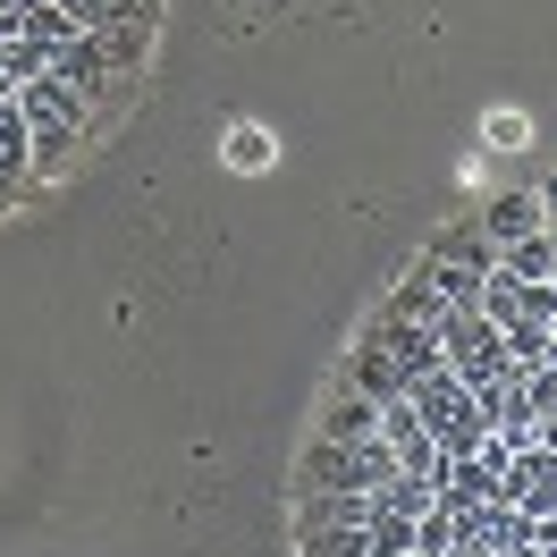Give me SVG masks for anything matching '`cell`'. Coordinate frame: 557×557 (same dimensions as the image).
I'll list each match as a JSON object with an SVG mask.
<instances>
[{
    "label": "cell",
    "mask_w": 557,
    "mask_h": 557,
    "mask_svg": "<svg viewBox=\"0 0 557 557\" xmlns=\"http://www.w3.org/2000/svg\"><path fill=\"white\" fill-rule=\"evenodd\" d=\"M406 406H414V422H422V431H431L448 456H473V448L490 440V414L473 406V388L456 381V372H422V381L406 388Z\"/></svg>",
    "instance_id": "6da1fadb"
},
{
    "label": "cell",
    "mask_w": 557,
    "mask_h": 557,
    "mask_svg": "<svg viewBox=\"0 0 557 557\" xmlns=\"http://www.w3.org/2000/svg\"><path fill=\"white\" fill-rule=\"evenodd\" d=\"M431 338H440V355H448V372L465 388H482L490 372H507V338L482 321V305H448V321H440Z\"/></svg>",
    "instance_id": "7a4b0ae2"
},
{
    "label": "cell",
    "mask_w": 557,
    "mask_h": 557,
    "mask_svg": "<svg viewBox=\"0 0 557 557\" xmlns=\"http://www.w3.org/2000/svg\"><path fill=\"white\" fill-rule=\"evenodd\" d=\"M17 110H26V136H35V161H60V152L76 144V127H85V102H76L69 85H51V76L17 85Z\"/></svg>",
    "instance_id": "3957f363"
},
{
    "label": "cell",
    "mask_w": 557,
    "mask_h": 557,
    "mask_svg": "<svg viewBox=\"0 0 557 557\" xmlns=\"http://www.w3.org/2000/svg\"><path fill=\"white\" fill-rule=\"evenodd\" d=\"M372 347L406 372V381H422V372H448V355H440V338L431 330H414V321H397V313H372V330H363Z\"/></svg>",
    "instance_id": "277c9868"
},
{
    "label": "cell",
    "mask_w": 557,
    "mask_h": 557,
    "mask_svg": "<svg viewBox=\"0 0 557 557\" xmlns=\"http://www.w3.org/2000/svg\"><path fill=\"white\" fill-rule=\"evenodd\" d=\"M473 220H482V237L498 245V253H507V245H523V237H541V228H549V211H541V195H490L482 211H473Z\"/></svg>",
    "instance_id": "5b68a950"
},
{
    "label": "cell",
    "mask_w": 557,
    "mask_h": 557,
    "mask_svg": "<svg viewBox=\"0 0 557 557\" xmlns=\"http://www.w3.org/2000/svg\"><path fill=\"white\" fill-rule=\"evenodd\" d=\"M42 76H51V85H69L76 102H94V94H102V76H110V60H102V35H76V42H60Z\"/></svg>",
    "instance_id": "8992f818"
},
{
    "label": "cell",
    "mask_w": 557,
    "mask_h": 557,
    "mask_svg": "<svg viewBox=\"0 0 557 557\" xmlns=\"http://www.w3.org/2000/svg\"><path fill=\"white\" fill-rule=\"evenodd\" d=\"M347 388H355V397H372V406H397L414 381H406V372H397L372 338H355V347H347Z\"/></svg>",
    "instance_id": "52a82bcc"
},
{
    "label": "cell",
    "mask_w": 557,
    "mask_h": 557,
    "mask_svg": "<svg viewBox=\"0 0 557 557\" xmlns=\"http://www.w3.org/2000/svg\"><path fill=\"white\" fill-rule=\"evenodd\" d=\"M422 262H456V271H498V245L482 237V220H448V228H440V237H431V253H422Z\"/></svg>",
    "instance_id": "ba28073f"
},
{
    "label": "cell",
    "mask_w": 557,
    "mask_h": 557,
    "mask_svg": "<svg viewBox=\"0 0 557 557\" xmlns=\"http://www.w3.org/2000/svg\"><path fill=\"white\" fill-rule=\"evenodd\" d=\"M381 313H397V321H414V330H440V321H448V296H440V287H431V271H406L397 278V287H388V305Z\"/></svg>",
    "instance_id": "9c48e42d"
},
{
    "label": "cell",
    "mask_w": 557,
    "mask_h": 557,
    "mask_svg": "<svg viewBox=\"0 0 557 557\" xmlns=\"http://www.w3.org/2000/svg\"><path fill=\"white\" fill-rule=\"evenodd\" d=\"M26 161H35V136H26V110H17V94H0V195L26 177Z\"/></svg>",
    "instance_id": "30bf717a"
},
{
    "label": "cell",
    "mask_w": 557,
    "mask_h": 557,
    "mask_svg": "<svg viewBox=\"0 0 557 557\" xmlns=\"http://www.w3.org/2000/svg\"><path fill=\"white\" fill-rule=\"evenodd\" d=\"M321 440H381V406H372V397H355V388H338V397H330V414H321Z\"/></svg>",
    "instance_id": "8fae6325"
},
{
    "label": "cell",
    "mask_w": 557,
    "mask_h": 557,
    "mask_svg": "<svg viewBox=\"0 0 557 557\" xmlns=\"http://www.w3.org/2000/svg\"><path fill=\"white\" fill-rule=\"evenodd\" d=\"M456 541H465V516H456L448 498H431L414 516V557H440V549H456Z\"/></svg>",
    "instance_id": "7c38bea8"
},
{
    "label": "cell",
    "mask_w": 557,
    "mask_h": 557,
    "mask_svg": "<svg viewBox=\"0 0 557 557\" xmlns=\"http://www.w3.org/2000/svg\"><path fill=\"white\" fill-rule=\"evenodd\" d=\"M498 271H507V278H523V287H541V278H557L549 228H541V237H523V245H507V253H498Z\"/></svg>",
    "instance_id": "4fadbf2b"
},
{
    "label": "cell",
    "mask_w": 557,
    "mask_h": 557,
    "mask_svg": "<svg viewBox=\"0 0 557 557\" xmlns=\"http://www.w3.org/2000/svg\"><path fill=\"white\" fill-rule=\"evenodd\" d=\"M51 69V51H42L35 35H17V42H0V94H17V85H35V76Z\"/></svg>",
    "instance_id": "5bb4252c"
},
{
    "label": "cell",
    "mask_w": 557,
    "mask_h": 557,
    "mask_svg": "<svg viewBox=\"0 0 557 557\" xmlns=\"http://www.w3.org/2000/svg\"><path fill=\"white\" fill-rule=\"evenodd\" d=\"M363 532H372V557H414V516H397L381 498H372V523H363Z\"/></svg>",
    "instance_id": "9a60e30c"
},
{
    "label": "cell",
    "mask_w": 557,
    "mask_h": 557,
    "mask_svg": "<svg viewBox=\"0 0 557 557\" xmlns=\"http://www.w3.org/2000/svg\"><path fill=\"white\" fill-rule=\"evenodd\" d=\"M482 321H490V330H516V321H523V278H507V271L482 278Z\"/></svg>",
    "instance_id": "2e32d148"
},
{
    "label": "cell",
    "mask_w": 557,
    "mask_h": 557,
    "mask_svg": "<svg viewBox=\"0 0 557 557\" xmlns=\"http://www.w3.org/2000/svg\"><path fill=\"white\" fill-rule=\"evenodd\" d=\"M94 35H102V60H110V76H127L144 60V51H152V26H94Z\"/></svg>",
    "instance_id": "e0dca14e"
},
{
    "label": "cell",
    "mask_w": 557,
    "mask_h": 557,
    "mask_svg": "<svg viewBox=\"0 0 557 557\" xmlns=\"http://www.w3.org/2000/svg\"><path fill=\"white\" fill-rule=\"evenodd\" d=\"M372 498H381V507H397V516H422V507L440 498V482H414V473H397V482H381Z\"/></svg>",
    "instance_id": "ac0fdd59"
},
{
    "label": "cell",
    "mask_w": 557,
    "mask_h": 557,
    "mask_svg": "<svg viewBox=\"0 0 557 557\" xmlns=\"http://www.w3.org/2000/svg\"><path fill=\"white\" fill-rule=\"evenodd\" d=\"M422 271H431V287L448 305H482V271H456V262H422Z\"/></svg>",
    "instance_id": "d6986e66"
},
{
    "label": "cell",
    "mask_w": 557,
    "mask_h": 557,
    "mask_svg": "<svg viewBox=\"0 0 557 557\" xmlns=\"http://www.w3.org/2000/svg\"><path fill=\"white\" fill-rule=\"evenodd\" d=\"M523 406H532V422L557 414V372H549V363H532V372H523Z\"/></svg>",
    "instance_id": "ffe728a7"
},
{
    "label": "cell",
    "mask_w": 557,
    "mask_h": 557,
    "mask_svg": "<svg viewBox=\"0 0 557 557\" xmlns=\"http://www.w3.org/2000/svg\"><path fill=\"white\" fill-rule=\"evenodd\" d=\"M152 17H161V0H102L94 26H152Z\"/></svg>",
    "instance_id": "44dd1931"
},
{
    "label": "cell",
    "mask_w": 557,
    "mask_h": 557,
    "mask_svg": "<svg viewBox=\"0 0 557 557\" xmlns=\"http://www.w3.org/2000/svg\"><path fill=\"white\" fill-rule=\"evenodd\" d=\"M228 161H237V170H262V161H271V136H262V127H237Z\"/></svg>",
    "instance_id": "7402d4cb"
},
{
    "label": "cell",
    "mask_w": 557,
    "mask_h": 557,
    "mask_svg": "<svg viewBox=\"0 0 557 557\" xmlns=\"http://www.w3.org/2000/svg\"><path fill=\"white\" fill-rule=\"evenodd\" d=\"M35 9H42V0H0V42L26 35V17H35Z\"/></svg>",
    "instance_id": "603a6c76"
},
{
    "label": "cell",
    "mask_w": 557,
    "mask_h": 557,
    "mask_svg": "<svg viewBox=\"0 0 557 557\" xmlns=\"http://www.w3.org/2000/svg\"><path fill=\"white\" fill-rule=\"evenodd\" d=\"M532 549H541V557H557V516H541V523H532Z\"/></svg>",
    "instance_id": "cb8c5ba5"
},
{
    "label": "cell",
    "mask_w": 557,
    "mask_h": 557,
    "mask_svg": "<svg viewBox=\"0 0 557 557\" xmlns=\"http://www.w3.org/2000/svg\"><path fill=\"white\" fill-rule=\"evenodd\" d=\"M541 448H549V456H557V414H541Z\"/></svg>",
    "instance_id": "d4e9b609"
},
{
    "label": "cell",
    "mask_w": 557,
    "mask_h": 557,
    "mask_svg": "<svg viewBox=\"0 0 557 557\" xmlns=\"http://www.w3.org/2000/svg\"><path fill=\"white\" fill-rule=\"evenodd\" d=\"M541 211H549V220H557V177H549V186H541Z\"/></svg>",
    "instance_id": "484cf974"
},
{
    "label": "cell",
    "mask_w": 557,
    "mask_h": 557,
    "mask_svg": "<svg viewBox=\"0 0 557 557\" xmlns=\"http://www.w3.org/2000/svg\"><path fill=\"white\" fill-rule=\"evenodd\" d=\"M440 557H490V549H465V541H456V549H440Z\"/></svg>",
    "instance_id": "4316f807"
},
{
    "label": "cell",
    "mask_w": 557,
    "mask_h": 557,
    "mask_svg": "<svg viewBox=\"0 0 557 557\" xmlns=\"http://www.w3.org/2000/svg\"><path fill=\"white\" fill-rule=\"evenodd\" d=\"M549 253H557V220H549Z\"/></svg>",
    "instance_id": "83f0119b"
},
{
    "label": "cell",
    "mask_w": 557,
    "mask_h": 557,
    "mask_svg": "<svg viewBox=\"0 0 557 557\" xmlns=\"http://www.w3.org/2000/svg\"><path fill=\"white\" fill-rule=\"evenodd\" d=\"M549 287H557V278H549Z\"/></svg>",
    "instance_id": "f1b7e54d"
}]
</instances>
